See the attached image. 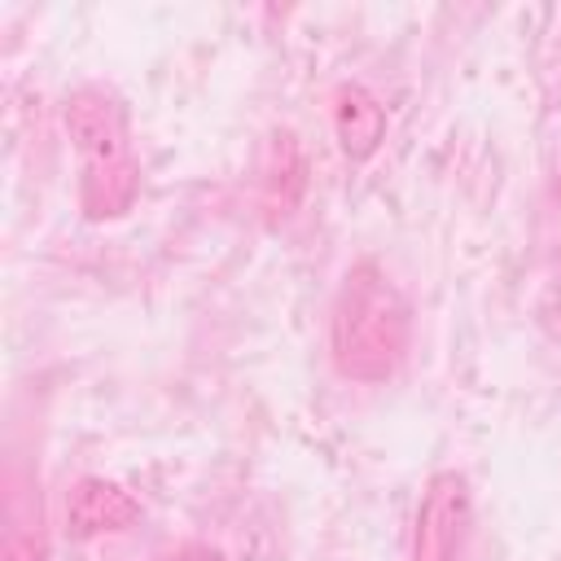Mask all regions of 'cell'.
<instances>
[{"instance_id": "4", "label": "cell", "mask_w": 561, "mask_h": 561, "mask_svg": "<svg viewBox=\"0 0 561 561\" xmlns=\"http://www.w3.org/2000/svg\"><path fill=\"white\" fill-rule=\"evenodd\" d=\"M136 522H140V500L127 495L118 482H105V478H79L70 500H66V526L75 539L127 530Z\"/></svg>"}, {"instance_id": "7", "label": "cell", "mask_w": 561, "mask_h": 561, "mask_svg": "<svg viewBox=\"0 0 561 561\" xmlns=\"http://www.w3.org/2000/svg\"><path fill=\"white\" fill-rule=\"evenodd\" d=\"M4 561H44V552H39L31 539L9 535V543H4Z\"/></svg>"}, {"instance_id": "5", "label": "cell", "mask_w": 561, "mask_h": 561, "mask_svg": "<svg viewBox=\"0 0 561 561\" xmlns=\"http://www.w3.org/2000/svg\"><path fill=\"white\" fill-rule=\"evenodd\" d=\"M333 136L351 162H368L386 140V110L364 83H342L333 92Z\"/></svg>"}, {"instance_id": "8", "label": "cell", "mask_w": 561, "mask_h": 561, "mask_svg": "<svg viewBox=\"0 0 561 561\" xmlns=\"http://www.w3.org/2000/svg\"><path fill=\"white\" fill-rule=\"evenodd\" d=\"M171 561H224V557H219L210 543H184V548H180Z\"/></svg>"}, {"instance_id": "3", "label": "cell", "mask_w": 561, "mask_h": 561, "mask_svg": "<svg viewBox=\"0 0 561 561\" xmlns=\"http://www.w3.org/2000/svg\"><path fill=\"white\" fill-rule=\"evenodd\" d=\"M469 508V482L460 473H434L416 504L408 561H460Z\"/></svg>"}, {"instance_id": "2", "label": "cell", "mask_w": 561, "mask_h": 561, "mask_svg": "<svg viewBox=\"0 0 561 561\" xmlns=\"http://www.w3.org/2000/svg\"><path fill=\"white\" fill-rule=\"evenodd\" d=\"M61 123L79 149V202L88 219H114L136 202L140 167L127 140V114L105 88H75L61 105Z\"/></svg>"}, {"instance_id": "6", "label": "cell", "mask_w": 561, "mask_h": 561, "mask_svg": "<svg viewBox=\"0 0 561 561\" xmlns=\"http://www.w3.org/2000/svg\"><path fill=\"white\" fill-rule=\"evenodd\" d=\"M263 188H267V206L276 215H289L307 188V167H302V149L289 131L272 136L267 149V167H263Z\"/></svg>"}, {"instance_id": "1", "label": "cell", "mask_w": 561, "mask_h": 561, "mask_svg": "<svg viewBox=\"0 0 561 561\" xmlns=\"http://www.w3.org/2000/svg\"><path fill=\"white\" fill-rule=\"evenodd\" d=\"M412 342V307L377 263H355L342 276L329 316V351L342 377L386 381L403 364Z\"/></svg>"}]
</instances>
